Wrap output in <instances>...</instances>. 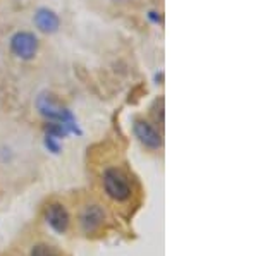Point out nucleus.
<instances>
[{
	"instance_id": "obj_8",
	"label": "nucleus",
	"mask_w": 258,
	"mask_h": 256,
	"mask_svg": "<svg viewBox=\"0 0 258 256\" xmlns=\"http://www.w3.org/2000/svg\"><path fill=\"white\" fill-rule=\"evenodd\" d=\"M28 256H68L59 246L52 244L48 241H36L30 247Z\"/></svg>"
},
{
	"instance_id": "obj_5",
	"label": "nucleus",
	"mask_w": 258,
	"mask_h": 256,
	"mask_svg": "<svg viewBox=\"0 0 258 256\" xmlns=\"http://www.w3.org/2000/svg\"><path fill=\"white\" fill-rule=\"evenodd\" d=\"M133 133H135L136 139H138L147 150L157 151L164 146V138H162L159 127H157L155 124L145 121V119H136V121L133 122Z\"/></svg>"
},
{
	"instance_id": "obj_2",
	"label": "nucleus",
	"mask_w": 258,
	"mask_h": 256,
	"mask_svg": "<svg viewBox=\"0 0 258 256\" xmlns=\"http://www.w3.org/2000/svg\"><path fill=\"white\" fill-rule=\"evenodd\" d=\"M114 227L110 206L95 196H85L73 210V229L86 239L105 236Z\"/></svg>"
},
{
	"instance_id": "obj_7",
	"label": "nucleus",
	"mask_w": 258,
	"mask_h": 256,
	"mask_svg": "<svg viewBox=\"0 0 258 256\" xmlns=\"http://www.w3.org/2000/svg\"><path fill=\"white\" fill-rule=\"evenodd\" d=\"M35 26L38 28L41 33H45V35H53V33L59 31L60 19L52 9H48V7H40V9L35 12Z\"/></svg>"
},
{
	"instance_id": "obj_3",
	"label": "nucleus",
	"mask_w": 258,
	"mask_h": 256,
	"mask_svg": "<svg viewBox=\"0 0 258 256\" xmlns=\"http://www.w3.org/2000/svg\"><path fill=\"white\" fill-rule=\"evenodd\" d=\"M36 109H38V112L43 115L45 119H48L50 122H60L68 127L69 133H80L76 117H74L68 107L60 105L59 100H57L52 93H48V92L40 93L38 98H36Z\"/></svg>"
},
{
	"instance_id": "obj_1",
	"label": "nucleus",
	"mask_w": 258,
	"mask_h": 256,
	"mask_svg": "<svg viewBox=\"0 0 258 256\" xmlns=\"http://www.w3.org/2000/svg\"><path fill=\"white\" fill-rule=\"evenodd\" d=\"M100 191L107 205L114 208L122 218L133 217L140 205V193L135 179L122 165H105L100 170Z\"/></svg>"
},
{
	"instance_id": "obj_9",
	"label": "nucleus",
	"mask_w": 258,
	"mask_h": 256,
	"mask_svg": "<svg viewBox=\"0 0 258 256\" xmlns=\"http://www.w3.org/2000/svg\"><path fill=\"white\" fill-rule=\"evenodd\" d=\"M147 18L152 24H162V21H164V18H162V12H159V11H150L147 14Z\"/></svg>"
},
{
	"instance_id": "obj_6",
	"label": "nucleus",
	"mask_w": 258,
	"mask_h": 256,
	"mask_svg": "<svg viewBox=\"0 0 258 256\" xmlns=\"http://www.w3.org/2000/svg\"><path fill=\"white\" fill-rule=\"evenodd\" d=\"M38 38L35 33L18 31L11 38V50L21 60H31L38 53Z\"/></svg>"
},
{
	"instance_id": "obj_4",
	"label": "nucleus",
	"mask_w": 258,
	"mask_h": 256,
	"mask_svg": "<svg viewBox=\"0 0 258 256\" xmlns=\"http://www.w3.org/2000/svg\"><path fill=\"white\" fill-rule=\"evenodd\" d=\"M45 224L48 225V229H52L57 234H69L73 230V212L64 201L52 200L43 206L41 212Z\"/></svg>"
}]
</instances>
